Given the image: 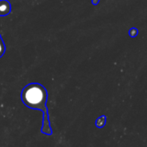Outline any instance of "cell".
Returning a JSON list of instances; mask_svg holds the SVG:
<instances>
[{
    "mask_svg": "<svg viewBox=\"0 0 147 147\" xmlns=\"http://www.w3.org/2000/svg\"><path fill=\"white\" fill-rule=\"evenodd\" d=\"M128 34H129L130 37L134 38V37H136L139 34V30L136 28H131L129 32H128Z\"/></svg>",
    "mask_w": 147,
    "mask_h": 147,
    "instance_id": "cell-5",
    "label": "cell"
},
{
    "mask_svg": "<svg viewBox=\"0 0 147 147\" xmlns=\"http://www.w3.org/2000/svg\"><path fill=\"white\" fill-rule=\"evenodd\" d=\"M11 12V3L8 0H0V16H6Z\"/></svg>",
    "mask_w": 147,
    "mask_h": 147,
    "instance_id": "cell-2",
    "label": "cell"
},
{
    "mask_svg": "<svg viewBox=\"0 0 147 147\" xmlns=\"http://www.w3.org/2000/svg\"><path fill=\"white\" fill-rule=\"evenodd\" d=\"M5 51H6V47H5V44H4V41L0 34V59L3 56V54L5 53Z\"/></svg>",
    "mask_w": 147,
    "mask_h": 147,
    "instance_id": "cell-4",
    "label": "cell"
},
{
    "mask_svg": "<svg viewBox=\"0 0 147 147\" xmlns=\"http://www.w3.org/2000/svg\"><path fill=\"white\" fill-rule=\"evenodd\" d=\"M47 98L48 94L47 89L38 83L28 84L21 92V100L27 108L42 112L41 133L50 136L53 134V130L50 126L48 110L47 107Z\"/></svg>",
    "mask_w": 147,
    "mask_h": 147,
    "instance_id": "cell-1",
    "label": "cell"
},
{
    "mask_svg": "<svg viewBox=\"0 0 147 147\" xmlns=\"http://www.w3.org/2000/svg\"><path fill=\"white\" fill-rule=\"evenodd\" d=\"M106 122H107V116L106 115H101L96 121V127L97 128H102L106 125Z\"/></svg>",
    "mask_w": 147,
    "mask_h": 147,
    "instance_id": "cell-3",
    "label": "cell"
},
{
    "mask_svg": "<svg viewBox=\"0 0 147 147\" xmlns=\"http://www.w3.org/2000/svg\"><path fill=\"white\" fill-rule=\"evenodd\" d=\"M100 3V0H91V3L93 5H97Z\"/></svg>",
    "mask_w": 147,
    "mask_h": 147,
    "instance_id": "cell-6",
    "label": "cell"
}]
</instances>
